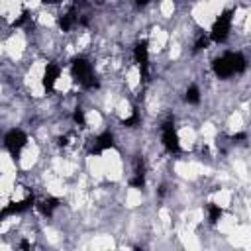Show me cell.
I'll return each mask as SVG.
<instances>
[{"instance_id":"1","label":"cell","mask_w":251,"mask_h":251,"mask_svg":"<svg viewBox=\"0 0 251 251\" xmlns=\"http://www.w3.org/2000/svg\"><path fill=\"white\" fill-rule=\"evenodd\" d=\"M245 69H247V59L239 51H227L222 57H216L212 61V71L222 80H226L233 75H241V73H245Z\"/></svg>"},{"instance_id":"2","label":"cell","mask_w":251,"mask_h":251,"mask_svg":"<svg viewBox=\"0 0 251 251\" xmlns=\"http://www.w3.org/2000/svg\"><path fill=\"white\" fill-rule=\"evenodd\" d=\"M71 75H73V80L78 82L84 90L100 88V80L92 71V63L82 55H78L71 61Z\"/></svg>"},{"instance_id":"3","label":"cell","mask_w":251,"mask_h":251,"mask_svg":"<svg viewBox=\"0 0 251 251\" xmlns=\"http://www.w3.org/2000/svg\"><path fill=\"white\" fill-rule=\"evenodd\" d=\"M231 20H233V10H231V8L224 10V12L214 20V24H212V27H210V33H208V35H210V41H214V43H226L227 37H229Z\"/></svg>"},{"instance_id":"4","label":"cell","mask_w":251,"mask_h":251,"mask_svg":"<svg viewBox=\"0 0 251 251\" xmlns=\"http://www.w3.org/2000/svg\"><path fill=\"white\" fill-rule=\"evenodd\" d=\"M25 145H27V133H25L24 129L12 127V129L6 131V135H4V147L8 149V153H10L14 159L20 157V153H22V149H24Z\"/></svg>"},{"instance_id":"5","label":"cell","mask_w":251,"mask_h":251,"mask_svg":"<svg viewBox=\"0 0 251 251\" xmlns=\"http://www.w3.org/2000/svg\"><path fill=\"white\" fill-rule=\"evenodd\" d=\"M133 59L139 67V76L143 82L149 80V43L147 39H141L133 47Z\"/></svg>"},{"instance_id":"6","label":"cell","mask_w":251,"mask_h":251,"mask_svg":"<svg viewBox=\"0 0 251 251\" xmlns=\"http://www.w3.org/2000/svg\"><path fill=\"white\" fill-rule=\"evenodd\" d=\"M161 141H163V145H165V149L169 153H178L180 151V141H178V133H176V127H175L173 120L163 122V126H161Z\"/></svg>"},{"instance_id":"7","label":"cell","mask_w":251,"mask_h":251,"mask_svg":"<svg viewBox=\"0 0 251 251\" xmlns=\"http://www.w3.org/2000/svg\"><path fill=\"white\" fill-rule=\"evenodd\" d=\"M33 204H35V196H33V194H27L24 200H18V202H10V204H6V206L2 208V212H0V216H2V218H6V216H12V214H22V212L29 210Z\"/></svg>"},{"instance_id":"8","label":"cell","mask_w":251,"mask_h":251,"mask_svg":"<svg viewBox=\"0 0 251 251\" xmlns=\"http://www.w3.org/2000/svg\"><path fill=\"white\" fill-rule=\"evenodd\" d=\"M116 147V137H114V133L110 131V129H106V131H102L100 135H96V139H94V147H92V155H100V153H104V151H108V149H114Z\"/></svg>"},{"instance_id":"9","label":"cell","mask_w":251,"mask_h":251,"mask_svg":"<svg viewBox=\"0 0 251 251\" xmlns=\"http://www.w3.org/2000/svg\"><path fill=\"white\" fill-rule=\"evenodd\" d=\"M59 75H61V67H59V65H55V63H47V65H45L41 84H43V88H45L47 92H49V90H53V86H55V82H57Z\"/></svg>"},{"instance_id":"10","label":"cell","mask_w":251,"mask_h":251,"mask_svg":"<svg viewBox=\"0 0 251 251\" xmlns=\"http://www.w3.org/2000/svg\"><path fill=\"white\" fill-rule=\"evenodd\" d=\"M75 24H78V16H76V8L75 6H71V10L67 14H61L57 18V25H59L61 31H71V27Z\"/></svg>"},{"instance_id":"11","label":"cell","mask_w":251,"mask_h":251,"mask_svg":"<svg viewBox=\"0 0 251 251\" xmlns=\"http://www.w3.org/2000/svg\"><path fill=\"white\" fill-rule=\"evenodd\" d=\"M37 206V210L41 212V216H45V218H49V216H53V212H55V208L59 206V198H55V196H47V198H43L39 204H35Z\"/></svg>"},{"instance_id":"12","label":"cell","mask_w":251,"mask_h":251,"mask_svg":"<svg viewBox=\"0 0 251 251\" xmlns=\"http://www.w3.org/2000/svg\"><path fill=\"white\" fill-rule=\"evenodd\" d=\"M206 210H208V222H210L212 226H216V224L220 222V218H222L224 210H222L218 204H214V202H210V204L206 206Z\"/></svg>"},{"instance_id":"13","label":"cell","mask_w":251,"mask_h":251,"mask_svg":"<svg viewBox=\"0 0 251 251\" xmlns=\"http://www.w3.org/2000/svg\"><path fill=\"white\" fill-rule=\"evenodd\" d=\"M184 100L188 104H200V88L196 84H190L184 92Z\"/></svg>"},{"instance_id":"14","label":"cell","mask_w":251,"mask_h":251,"mask_svg":"<svg viewBox=\"0 0 251 251\" xmlns=\"http://www.w3.org/2000/svg\"><path fill=\"white\" fill-rule=\"evenodd\" d=\"M139 122H141V118H139V110L133 108V110H131V116L122 120V126H124V127H137Z\"/></svg>"},{"instance_id":"15","label":"cell","mask_w":251,"mask_h":251,"mask_svg":"<svg viewBox=\"0 0 251 251\" xmlns=\"http://www.w3.org/2000/svg\"><path fill=\"white\" fill-rule=\"evenodd\" d=\"M73 122H75L78 127H86V114H84V110H82L80 106H76V108L73 110Z\"/></svg>"},{"instance_id":"16","label":"cell","mask_w":251,"mask_h":251,"mask_svg":"<svg viewBox=\"0 0 251 251\" xmlns=\"http://www.w3.org/2000/svg\"><path fill=\"white\" fill-rule=\"evenodd\" d=\"M208 45H210V35H204V33H202V35H198V39L194 41V47H192V53L196 55V53H200L202 49H206Z\"/></svg>"},{"instance_id":"17","label":"cell","mask_w":251,"mask_h":251,"mask_svg":"<svg viewBox=\"0 0 251 251\" xmlns=\"http://www.w3.org/2000/svg\"><path fill=\"white\" fill-rule=\"evenodd\" d=\"M133 175H143L145 176V161H143L141 155H137L135 161H133Z\"/></svg>"},{"instance_id":"18","label":"cell","mask_w":251,"mask_h":251,"mask_svg":"<svg viewBox=\"0 0 251 251\" xmlns=\"http://www.w3.org/2000/svg\"><path fill=\"white\" fill-rule=\"evenodd\" d=\"M129 186L131 188H145V176L143 175H133L131 178H129Z\"/></svg>"},{"instance_id":"19","label":"cell","mask_w":251,"mask_h":251,"mask_svg":"<svg viewBox=\"0 0 251 251\" xmlns=\"http://www.w3.org/2000/svg\"><path fill=\"white\" fill-rule=\"evenodd\" d=\"M27 20H29V10H22L20 18H16V20L12 22V25H14V27H20V25H24Z\"/></svg>"},{"instance_id":"20","label":"cell","mask_w":251,"mask_h":251,"mask_svg":"<svg viewBox=\"0 0 251 251\" xmlns=\"http://www.w3.org/2000/svg\"><path fill=\"white\" fill-rule=\"evenodd\" d=\"M245 139H247V133H245V131H239V133H233V135H231V141H233V143H241V141H245Z\"/></svg>"},{"instance_id":"21","label":"cell","mask_w":251,"mask_h":251,"mask_svg":"<svg viewBox=\"0 0 251 251\" xmlns=\"http://www.w3.org/2000/svg\"><path fill=\"white\" fill-rule=\"evenodd\" d=\"M90 24V20H88V16H78V25H82V27H86Z\"/></svg>"},{"instance_id":"22","label":"cell","mask_w":251,"mask_h":251,"mask_svg":"<svg viewBox=\"0 0 251 251\" xmlns=\"http://www.w3.org/2000/svg\"><path fill=\"white\" fill-rule=\"evenodd\" d=\"M57 143H59V147H65V145H69V135H61V137L57 139Z\"/></svg>"},{"instance_id":"23","label":"cell","mask_w":251,"mask_h":251,"mask_svg":"<svg viewBox=\"0 0 251 251\" xmlns=\"http://www.w3.org/2000/svg\"><path fill=\"white\" fill-rule=\"evenodd\" d=\"M20 249H31L29 241H27V239H22V241H20Z\"/></svg>"},{"instance_id":"24","label":"cell","mask_w":251,"mask_h":251,"mask_svg":"<svg viewBox=\"0 0 251 251\" xmlns=\"http://www.w3.org/2000/svg\"><path fill=\"white\" fill-rule=\"evenodd\" d=\"M71 2H73V6H75V8H78V6H84V4H86V0H71Z\"/></svg>"},{"instance_id":"25","label":"cell","mask_w":251,"mask_h":251,"mask_svg":"<svg viewBox=\"0 0 251 251\" xmlns=\"http://www.w3.org/2000/svg\"><path fill=\"white\" fill-rule=\"evenodd\" d=\"M133 2H135L137 6H147V4L151 2V0H133Z\"/></svg>"},{"instance_id":"26","label":"cell","mask_w":251,"mask_h":251,"mask_svg":"<svg viewBox=\"0 0 251 251\" xmlns=\"http://www.w3.org/2000/svg\"><path fill=\"white\" fill-rule=\"evenodd\" d=\"M43 4H59V2H63V0H41Z\"/></svg>"}]
</instances>
